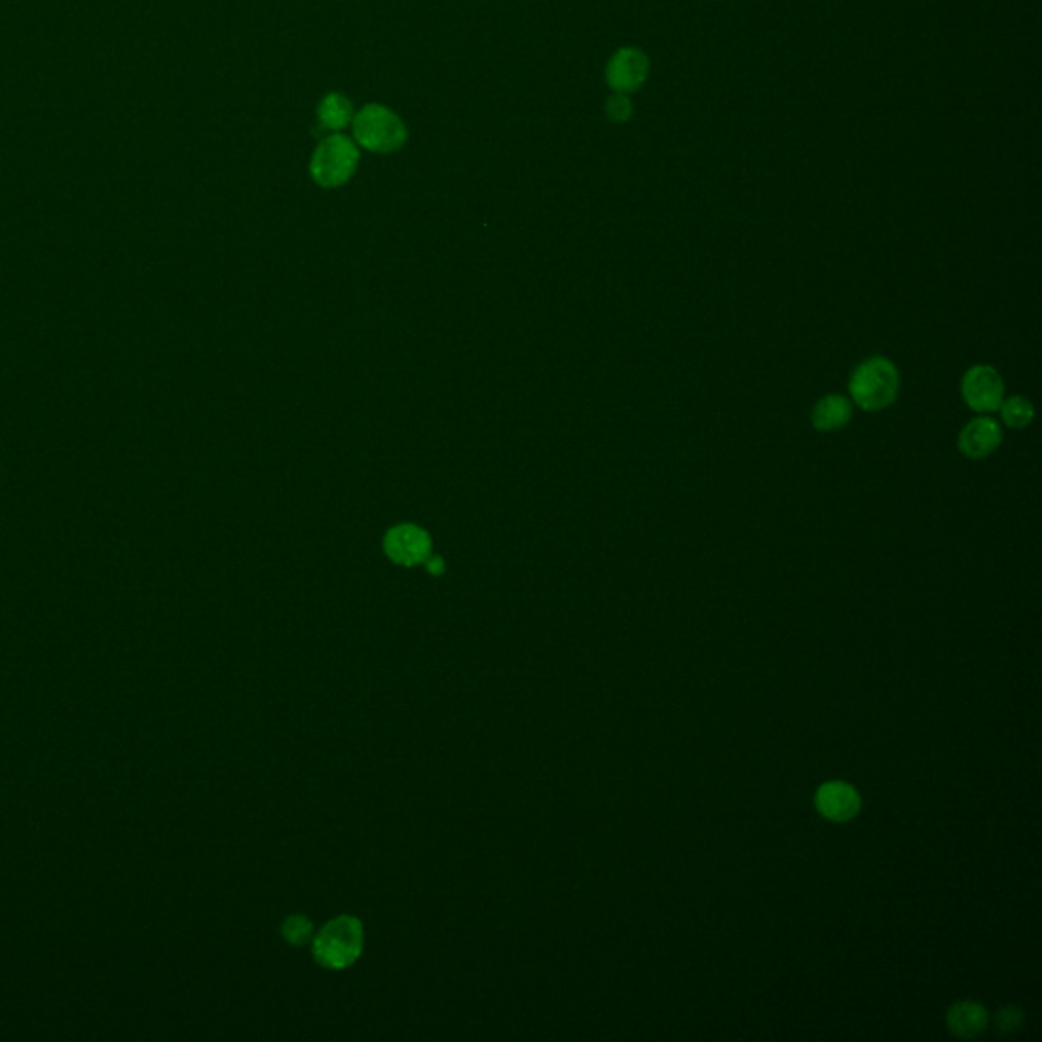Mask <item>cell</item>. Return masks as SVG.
Here are the masks:
<instances>
[{
	"instance_id": "6da1fadb",
	"label": "cell",
	"mask_w": 1042,
	"mask_h": 1042,
	"mask_svg": "<svg viewBox=\"0 0 1042 1042\" xmlns=\"http://www.w3.org/2000/svg\"><path fill=\"white\" fill-rule=\"evenodd\" d=\"M900 396V371L888 356H868L849 377V399L863 412H882Z\"/></svg>"
},
{
	"instance_id": "7a4b0ae2",
	"label": "cell",
	"mask_w": 1042,
	"mask_h": 1042,
	"mask_svg": "<svg viewBox=\"0 0 1042 1042\" xmlns=\"http://www.w3.org/2000/svg\"><path fill=\"white\" fill-rule=\"evenodd\" d=\"M354 141L373 154L398 152L408 141V129L398 114L381 105H368L353 117Z\"/></svg>"
},
{
	"instance_id": "3957f363",
	"label": "cell",
	"mask_w": 1042,
	"mask_h": 1042,
	"mask_svg": "<svg viewBox=\"0 0 1042 1042\" xmlns=\"http://www.w3.org/2000/svg\"><path fill=\"white\" fill-rule=\"evenodd\" d=\"M363 941L365 931L359 920L338 917L330 920L314 938V957L328 969H344L353 966L363 953Z\"/></svg>"
},
{
	"instance_id": "277c9868",
	"label": "cell",
	"mask_w": 1042,
	"mask_h": 1042,
	"mask_svg": "<svg viewBox=\"0 0 1042 1042\" xmlns=\"http://www.w3.org/2000/svg\"><path fill=\"white\" fill-rule=\"evenodd\" d=\"M359 166V147L353 138L335 133L324 138L312 155L310 173L316 184L337 187L347 184Z\"/></svg>"
},
{
	"instance_id": "5b68a950",
	"label": "cell",
	"mask_w": 1042,
	"mask_h": 1042,
	"mask_svg": "<svg viewBox=\"0 0 1042 1042\" xmlns=\"http://www.w3.org/2000/svg\"><path fill=\"white\" fill-rule=\"evenodd\" d=\"M1006 398V385L992 365H973L961 377V399L978 415L996 414Z\"/></svg>"
},
{
	"instance_id": "8992f818",
	"label": "cell",
	"mask_w": 1042,
	"mask_h": 1042,
	"mask_svg": "<svg viewBox=\"0 0 1042 1042\" xmlns=\"http://www.w3.org/2000/svg\"><path fill=\"white\" fill-rule=\"evenodd\" d=\"M650 76V58L638 47L617 49L607 63L605 77L609 88L617 94L640 90Z\"/></svg>"
},
{
	"instance_id": "52a82bcc",
	"label": "cell",
	"mask_w": 1042,
	"mask_h": 1042,
	"mask_svg": "<svg viewBox=\"0 0 1042 1042\" xmlns=\"http://www.w3.org/2000/svg\"><path fill=\"white\" fill-rule=\"evenodd\" d=\"M1004 443V428L992 415H976L957 436L959 452L971 460L992 457Z\"/></svg>"
},
{
	"instance_id": "ba28073f",
	"label": "cell",
	"mask_w": 1042,
	"mask_h": 1042,
	"mask_svg": "<svg viewBox=\"0 0 1042 1042\" xmlns=\"http://www.w3.org/2000/svg\"><path fill=\"white\" fill-rule=\"evenodd\" d=\"M385 550L391 560L403 567H414L429 558V537L415 525H398L385 536Z\"/></svg>"
},
{
	"instance_id": "9c48e42d",
	"label": "cell",
	"mask_w": 1042,
	"mask_h": 1042,
	"mask_svg": "<svg viewBox=\"0 0 1042 1042\" xmlns=\"http://www.w3.org/2000/svg\"><path fill=\"white\" fill-rule=\"evenodd\" d=\"M816 809L828 821L845 823L851 821L861 809L858 790L845 782H827L816 792Z\"/></svg>"
},
{
	"instance_id": "30bf717a",
	"label": "cell",
	"mask_w": 1042,
	"mask_h": 1042,
	"mask_svg": "<svg viewBox=\"0 0 1042 1042\" xmlns=\"http://www.w3.org/2000/svg\"><path fill=\"white\" fill-rule=\"evenodd\" d=\"M853 417V403L841 393H828L814 403L811 424L821 434H833L844 429Z\"/></svg>"
},
{
	"instance_id": "8fae6325",
	"label": "cell",
	"mask_w": 1042,
	"mask_h": 1042,
	"mask_svg": "<svg viewBox=\"0 0 1042 1042\" xmlns=\"http://www.w3.org/2000/svg\"><path fill=\"white\" fill-rule=\"evenodd\" d=\"M988 1011L978 1002H959L947 1011V1027L959 1039H978L988 1028Z\"/></svg>"
},
{
	"instance_id": "7c38bea8",
	"label": "cell",
	"mask_w": 1042,
	"mask_h": 1042,
	"mask_svg": "<svg viewBox=\"0 0 1042 1042\" xmlns=\"http://www.w3.org/2000/svg\"><path fill=\"white\" fill-rule=\"evenodd\" d=\"M353 105L344 94H326L318 107V119L330 131H342L353 121Z\"/></svg>"
},
{
	"instance_id": "4fadbf2b",
	"label": "cell",
	"mask_w": 1042,
	"mask_h": 1042,
	"mask_svg": "<svg viewBox=\"0 0 1042 1042\" xmlns=\"http://www.w3.org/2000/svg\"><path fill=\"white\" fill-rule=\"evenodd\" d=\"M999 414V424L1010 429H1025L1032 424L1034 420V405L1030 399L1025 396H1010L1004 398L997 408Z\"/></svg>"
},
{
	"instance_id": "5bb4252c",
	"label": "cell",
	"mask_w": 1042,
	"mask_h": 1042,
	"mask_svg": "<svg viewBox=\"0 0 1042 1042\" xmlns=\"http://www.w3.org/2000/svg\"><path fill=\"white\" fill-rule=\"evenodd\" d=\"M605 112H607V119L611 123H628L633 114V105L629 100L628 94H617L615 93L607 105H605Z\"/></svg>"
},
{
	"instance_id": "9a60e30c",
	"label": "cell",
	"mask_w": 1042,
	"mask_h": 1042,
	"mask_svg": "<svg viewBox=\"0 0 1042 1042\" xmlns=\"http://www.w3.org/2000/svg\"><path fill=\"white\" fill-rule=\"evenodd\" d=\"M283 936L292 945H304L307 938L312 936V922L306 917H292L283 924Z\"/></svg>"
},
{
	"instance_id": "2e32d148",
	"label": "cell",
	"mask_w": 1042,
	"mask_h": 1042,
	"mask_svg": "<svg viewBox=\"0 0 1042 1042\" xmlns=\"http://www.w3.org/2000/svg\"><path fill=\"white\" fill-rule=\"evenodd\" d=\"M1022 1022H1025V1014L1016 1006H1006L997 1011L996 1025L1002 1032H1014L1022 1027Z\"/></svg>"
}]
</instances>
